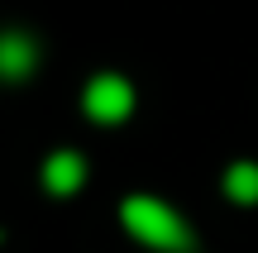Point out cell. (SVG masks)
I'll return each mask as SVG.
<instances>
[{"instance_id":"5","label":"cell","mask_w":258,"mask_h":253,"mask_svg":"<svg viewBox=\"0 0 258 253\" xmlns=\"http://www.w3.org/2000/svg\"><path fill=\"white\" fill-rule=\"evenodd\" d=\"M225 196L253 206L258 201V162H234V167L225 172Z\"/></svg>"},{"instance_id":"1","label":"cell","mask_w":258,"mask_h":253,"mask_svg":"<svg viewBox=\"0 0 258 253\" xmlns=\"http://www.w3.org/2000/svg\"><path fill=\"white\" fill-rule=\"evenodd\" d=\"M120 220L144 248H158V253H191L196 248L186 220L158 196H129L120 206Z\"/></svg>"},{"instance_id":"3","label":"cell","mask_w":258,"mask_h":253,"mask_svg":"<svg viewBox=\"0 0 258 253\" xmlns=\"http://www.w3.org/2000/svg\"><path fill=\"white\" fill-rule=\"evenodd\" d=\"M34 67H38V43L24 29H5L0 34V76L5 81H24Z\"/></svg>"},{"instance_id":"4","label":"cell","mask_w":258,"mask_h":253,"mask_svg":"<svg viewBox=\"0 0 258 253\" xmlns=\"http://www.w3.org/2000/svg\"><path fill=\"white\" fill-rule=\"evenodd\" d=\"M82 182H86V158L82 153H53V158L43 162V187L53 191V196H72Z\"/></svg>"},{"instance_id":"2","label":"cell","mask_w":258,"mask_h":253,"mask_svg":"<svg viewBox=\"0 0 258 253\" xmlns=\"http://www.w3.org/2000/svg\"><path fill=\"white\" fill-rule=\"evenodd\" d=\"M82 105H86V115H91L96 124H120L124 115L134 110V86H129L124 76H115V72H101V76H91Z\"/></svg>"}]
</instances>
